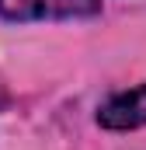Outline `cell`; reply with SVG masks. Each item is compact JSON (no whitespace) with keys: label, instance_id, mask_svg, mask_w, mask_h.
Listing matches in <instances>:
<instances>
[{"label":"cell","instance_id":"6da1fadb","mask_svg":"<svg viewBox=\"0 0 146 150\" xmlns=\"http://www.w3.org/2000/svg\"><path fill=\"white\" fill-rule=\"evenodd\" d=\"M101 14V0H0V18L14 25L32 21H80Z\"/></svg>","mask_w":146,"mask_h":150},{"label":"cell","instance_id":"7a4b0ae2","mask_svg":"<svg viewBox=\"0 0 146 150\" xmlns=\"http://www.w3.org/2000/svg\"><path fill=\"white\" fill-rule=\"evenodd\" d=\"M98 126L101 129H115V133L146 126V84L132 87V91L111 94L108 101L98 108Z\"/></svg>","mask_w":146,"mask_h":150}]
</instances>
